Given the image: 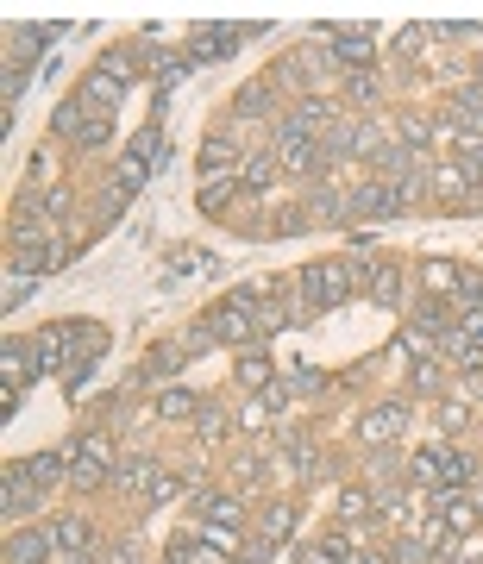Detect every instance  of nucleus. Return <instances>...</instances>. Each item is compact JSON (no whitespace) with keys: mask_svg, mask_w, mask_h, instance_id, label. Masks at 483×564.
<instances>
[{"mask_svg":"<svg viewBox=\"0 0 483 564\" xmlns=\"http://www.w3.org/2000/svg\"><path fill=\"white\" fill-rule=\"evenodd\" d=\"M364 282H371V264H345V257H320V264L302 270V295L314 308H345Z\"/></svg>","mask_w":483,"mask_h":564,"instance_id":"1","label":"nucleus"},{"mask_svg":"<svg viewBox=\"0 0 483 564\" xmlns=\"http://www.w3.org/2000/svg\"><path fill=\"white\" fill-rule=\"evenodd\" d=\"M132 88V63L126 57H107L101 69H88V82H82V107H95V113H107V107H120V94Z\"/></svg>","mask_w":483,"mask_h":564,"instance_id":"2","label":"nucleus"},{"mask_svg":"<svg viewBox=\"0 0 483 564\" xmlns=\"http://www.w3.org/2000/svg\"><path fill=\"white\" fill-rule=\"evenodd\" d=\"M396 207H408V201H402V188H389V182L371 176L364 188H352V195H345V220H389Z\"/></svg>","mask_w":483,"mask_h":564,"instance_id":"3","label":"nucleus"},{"mask_svg":"<svg viewBox=\"0 0 483 564\" xmlns=\"http://www.w3.org/2000/svg\"><path fill=\"white\" fill-rule=\"evenodd\" d=\"M276 132H295V138H333L339 132V107L333 101H302Z\"/></svg>","mask_w":483,"mask_h":564,"instance_id":"4","label":"nucleus"},{"mask_svg":"<svg viewBox=\"0 0 483 564\" xmlns=\"http://www.w3.org/2000/svg\"><path fill=\"white\" fill-rule=\"evenodd\" d=\"M251 32H239V26H195L189 32V63H214V57H226L233 44H245Z\"/></svg>","mask_w":483,"mask_h":564,"instance_id":"5","label":"nucleus"},{"mask_svg":"<svg viewBox=\"0 0 483 564\" xmlns=\"http://www.w3.org/2000/svg\"><path fill=\"white\" fill-rule=\"evenodd\" d=\"M32 508H38V483L19 464H7V470H0V514L19 521V514H32Z\"/></svg>","mask_w":483,"mask_h":564,"instance_id":"6","label":"nucleus"},{"mask_svg":"<svg viewBox=\"0 0 483 564\" xmlns=\"http://www.w3.org/2000/svg\"><path fill=\"white\" fill-rule=\"evenodd\" d=\"M276 163H283V170H295V176L327 170V163H320V145H314V138H295V132H276Z\"/></svg>","mask_w":483,"mask_h":564,"instance_id":"7","label":"nucleus"},{"mask_svg":"<svg viewBox=\"0 0 483 564\" xmlns=\"http://www.w3.org/2000/svg\"><path fill=\"white\" fill-rule=\"evenodd\" d=\"M402 427H408V408H402V402H383V408H371V414L358 420L364 445H389V439H396Z\"/></svg>","mask_w":483,"mask_h":564,"instance_id":"8","label":"nucleus"},{"mask_svg":"<svg viewBox=\"0 0 483 564\" xmlns=\"http://www.w3.org/2000/svg\"><path fill=\"white\" fill-rule=\"evenodd\" d=\"M57 552V539L44 533V527H19L13 539H7V564H44Z\"/></svg>","mask_w":483,"mask_h":564,"instance_id":"9","label":"nucleus"},{"mask_svg":"<svg viewBox=\"0 0 483 564\" xmlns=\"http://www.w3.org/2000/svg\"><path fill=\"white\" fill-rule=\"evenodd\" d=\"M239 170H245L239 145H233V138H226V132H214V138H207V145H201V176H239Z\"/></svg>","mask_w":483,"mask_h":564,"instance_id":"10","label":"nucleus"},{"mask_svg":"<svg viewBox=\"0 0 483 564\" xmlns=\"http://www.w3.org/2000/svg\"><path fill=\"white\" fill-rule=\"evenodd\" d=\"M44 270H57V245L51 239H19V251H13V276H44Z\"/></svg>","mask_w":483,"mask_h":564,"instance_id":"11","label":"nucleus"},{"mask_svg":"<svg viewBox=\"0 0 483 564\" xmlns=\"http://www.w3.org/2000/svg\"><path fill=\"white\" fill-rule=\"evenodd\" d=\"M364 289H371L377 308H402V264H371V282H364Z\"/></svg>","mask_w":483,"mask_h":564,"instance_id":"12","label":"nucleus"},{"mask_svg":"<svg viewBox=\"0 0 483 564\" xmlns=\"http://www.w3.org/2000/svg\"><path fill=\"white\" fill-rule=\"evenodd\" d=\"M471 188H477V176L465 170V163H440V176H433V195H440V201H465ZM471 201H477V195H471Z\"/></svg>","mask_w":483,"mask_h":564,"instance_id":"13","label":"nucleus"},{"mask_svg":"<svg viewBox=\"0 0 483 564\" xmlns=\"http://www.w3.org/2000/svg\"><path fill=\"white\" fill-rule=\"evenodd\" d=\"M0 370H7V383H13V376H19V383H32V376H38V351L7 339V345H0Z\"/></svg>","mask_w":483,"mask_h":564,"instance_id":"14","label":"nucleus"},{"mask_svg":"<svg viewBox=\"0 0 483 564\" xmlns=\"http://www.w3.org/2000/svg\"><path fill=\"white\" fill-rule=\"evenodd\" d=\"M151 470H157V458H113V489H138L145 496V483H151Z\"/></svg>","mask_w":483,"mask_h":564,"instance_id":"15","label":"nucleus"},{"mask_svg":"<svg viewBox=\"0 0 483 564\" xmlns=\"http://www.w3.org/2000/svg\"><path fill=\"white\" fill-rule=\"evenodd\" d=\"M69 464H88V470H107V477H113V445L101 433H88V439L69 445Z\"/></svg>","mask_w":483,"mask_h":564,"instance_id":"16","label":"nucleus"},{"mask_svg":"<svg viewBox=\"0 0 483 564\" xmlns=\"http://www.w3.org/2000/svg\"><path fill=\"white\" fill-rule=\"evenodd\" d=\"M276 170H283V163H276V151H258V157H245V170H239V188H251V195H264V188L276 182Z\"/></svg>","mask_w":483,"mask_h":564,"instance_id":"17","label":"nucleus"},{"mask_svg":"<svg viewBox=\"0 0 483 564\" xmlns=\"http://www.w3.org/2000/svg\"><path fill=\"white\" fill-rule=\"evenodd\" d=\"M483 521V502L477 496H458V489H446V527L452 533H465V527H477Z\"/></svg>","mask_w":483,"mask_h":564,"instance_id":"18","label":"nucleus"},{"mask_svg":"<svg viewBox=\"0 0 483 564\" xmlns=\"http://www.w3.org/2000/svg\"><path fill=\"white\" fill-rule=\"evenodd\" d=\"M51 539H57V552H88V521L63 514V521H51Z\"/></svg>","mask_w":483,"mask_h":564,"instance_id":"19","label":"nucleus"},{"mask_svg":"<svg viewBox=\"0 0 483 564\" xmlns=\"http://www.w3.org/2000/svg\"><path fill=\"white\" fill-rule=\"evenodd\" d=\"M270 370H276V364L264 358V351H245V358H239V383H245L251 395H264V389H270Z\"/></svg>","mask_w":483,"mask_h":564,"instance_id":"20","label":"nucleus"},{"mask_svg":"<svg viewBox=\"0 0 483 564\" xmlns=\"http://www.w3.org/2000/svg\"><path fill=\"white\" fill-rule=\"evenodd\" d=\"M19 470H26V477H32V483L44 489V483H57L63 470H69V458H63V452H38V458H26Z\"/></svg>","mask_w":483,"mask_h":564,"instance_id":"21","label":"nucleus"},{"mask_svg":"<svg viewBox=\"0 0 483 564\" xmlns=\"http://www.w3.org/2000/svg\"><path fill=\"white\" fill-rule=\"evenodd\" d=\"M176 496H182V477L157 464V470H151V483H145V502H151V508H164V502H176Z\"/></svg>","mask_w":483,"mask_h":564,"instance_id":"22","label":"nucleus"},{"mask_svg":"<svg viewBox=\"0 0 483 564\" xmlns=\"http://www.w3.org/2000/svg\"><path fill=\"white\" fill-rule=\"evenodd\" d=\"M107 138H113V113H95V107H88V120H82V132H76V145H82V151H101Z\"/></svg>","mask_w":483,"mask_h":564,"instance_id":"23","label":"nucleus"},{"mask_svg":"<svg viewBox=\"0 0 483 564\" xmlns=\"http://www.w3.org/2000/svg\"><path fill=\"white\" fill-rule=\"evenodd\" d=\"M233 188H239V176H207L201 182V214H220V207L233 201Z\"/></svg>","mask_w":483,"mask_h":564,"instance_id":"24","label":"nucleus"},{"mask_svg":"<svg viewBox=\"0 0 483 564\" xmlns=\"http://www.w3.org/2000/svg\"><path fill=\"white\" fill-rule=\"evenodd\" d=\"M477 113H483V82H471V88L452 94V126H471Z\"/></svg>","mask_w":483,"mask_h":564,"instance_id":"25","label":"nucleus"},{"mask_svg":"<svg viewBox=\"0 0 483 564\" xmlns=\"http://www.w3.org/2000/svg\"><path fill=\"white\" fill-rule=\"evenodd\" d=\"M157 414H164V420H189V414H201V402L189 389H164V395H157Z\"/></svg>","mask_w":483,"mask_h":564,"instance_id":"26","label":"nucleus"},{"mask_svg":"<svg viewBox=\"0 0 483 564\" xmlns=\"http://www.w3.org/2000/svg\"><path fill=\"white\" fill-rule=\"evenodd\" d=\"M201 514H207V521H220V527H239V521H245V514H239V496H207Z\"/></svg>","mask_w":483,"mask_h":564,"instance_id":"27","label":"nucleus"},{"mask_svg":"<svg viewBox=\"0 0 483 564\" xmlns=\"http://www.w3.org/2000/svg\"><path fill=\"white\" fill-rule=\"evenodd\" d=\"M289 533H295V508H270L264 514V546H283Z\"/></svg>","mask_w":483,"mask_h":564,"instance_id":"28","label":"nucleus"},{"mask_svg":"<svg viewBox=\"0 0 483 564\" xmlns=\"http://www.w3.org/2000/svg\"><path fill=\"white\" fill-rule=\"evenodd\" d=\"M182 358H189L182 345H157V351H151V364H145V376H151V383H157V376H176Z\"/></svg>","mask_w":483,"mask_h":564,"instance_id":"29","label":"nucleus"},{"mask_svg":"<svg viewBox=\"0 0 483 564\" xmlns=\"http://www.w3.org/2000/svg\"><path fill=\"white\" fill-rule=\"evenodd\" d=\"M26 82H32V63L13 51V63H7V82H0V88H7V107H19V94H26Z\"/></svg>","mask_w":483,"mask_h":564,"instance_id":"30","label":"nucleus"},{"mask_svg":"<svg viewBox=\"0 0 483 564\" xmlns=\"http://www.w3.org/2000/svg\"><path fill=\"white\" fill-rule=\"evenodd\" d=\"M440 483H446V489L471 483V458H458V452H440Z\"/></svg>","mask_w":483,"mask_h":564,"instance_id":"31","label":"nucleus"},{"mask_svg":"<svg viewBox=\"0 0 483 564\" xmlns=\"http://www.w3.org/2000/svg\"><path fill=\"white\" fill-rule=\"evenodd\" d=\"M308 214H320V220H345V195H339V188H320V195L308 201Z\"/></svg>","mask_w":483,"mask_h":564,"instance_id":"32","label":"nucleus"},{"mask_svg":"<svg viewBox=\"0 0 483 564\" xmlns=\"http://www.w3.org/2000/svg\"><path fill=\"white\" fill-rule=\"evenodd\" d=\"M201 546H214V552H239V527L207 521V527H201Z\"/></svg>","mask_w":483,"mask_h":564,"instance_id":"33","label":"nucleus"},{"mask_svg":"<svg viewBox=\"0 0 483 564\" xmlns=\"http://www.w3.org/2000/svg\"><path fill=\"white\" fill-rule=\"evenodd\" d=\"M427 138H433V120H421V113H402V145H408V151H421Z\"/></svg>","mask_w":483,"mask_h":564,"instance_id":"34","label":"nucleus"},{"mask_svg":"<svg viewBox=\"0 0 483 564\" xmlns=\"http://www.w3.org/2000/svg\"><path fill=\"white\" fill-rule=\"evenodd\" d=\"M38 220H44V214H38V201H32V195H19V201H13V232H19V239H32V226H38Z\"/></svg>","mask_w":483,"mask_h":564,"instance_id":"35","label":"nucleus"},{"mask_svg":"<svg viewBox=\"0 0 483 564\" xmlns=\"http://www.w3.org/2000/svg\"><path fill=\"white\" fill-rule=\"evenodd\" d=\"M427 282H433V289H452V295H458V282H465V270H452L446 257H433V264H427Z\"/></svg>","mask_w":483,"mask_h":564,"instance_id":"36","label":"nucleus"},{"mask_svg":"<svg viewBox=\"0 0 483 564\" xmlns=\"http://www.w3.org/2000/svg\"><path fill=\"white\" fill-rule=\"evenodd\" d=\"M201 552V533H182V539H170V546H164V564H189Z\"/></svg>","mask_w":483,"mask_h":564,"instance_id":"37","label":"nucleus"},{"mask_svg":"<svg viewBox=\"0 0 483 564\" xmlns=\"http://www.w3.org/2000/svg\"><path fill=\"white\" fill-rule=\"evenodd\" d=\"M170 270H176V276H201V270H207V251H195V245H182Z\"/></svg>","mask_w":483,"mask_h":564,"instance_id":"38","label":"nucleus"},{"mask_svg":"<svg viewBox=\"0 0 483 564\" xmlns=\"http://www.w3.org/2000/svg\"><path fill=\"white\" fill-rule=\"evenodd\" d=\"M176 345H182V351H195V358H201V351H214V333H207V320H201V326H189V333H182Z\"/></svg>","mask_w":483,"mask_h":564,"instance_id":"39","label":"nucleus"},{"mask_svg":"<svg viewBox=\"0 0 483 564\" xmlns=\"http://www.w3.org/2000/svg\"><path fill=\"white\" fill-rule=\"evenodd\" d=\"M364 508H371V496H364V489H345V496H339V514H345V521H364Z\"/></svg>","mask_w":483,"mask_h":564,"instance_id":"40","label":"nucleus"},{"mask_svg":"<svg viewBox=\"0 0 483 564\" xmlns=\"http://www.w3.org/2000/svg\"><path fill=\"white\" fill-rule=\"evenodd\" d=\"M396 564H427V546L421 539H396Z\"/></svg>","mask_w":483,"mask_h":564,"instance_id":"41","label":"nucleus"},{"mask_svg":"<svg viewBox=\"0 0 483 564\" xmlns=\"http://www.w3.org/2000/svg\"><path fill=\"white\" fill-rule=\"evenodd\" d=\"M371 94H377V76L371 69H352V101H371Z\"/></svg>","mask_w":483,"mask_h":564,"instance_id":"42","label":"nucleus"},{"mask_svg":"<svg viewBox=\"0 0 483 564\" xmlns=\"http://www.w3.org/2000/svg\"><path fill=\"white\" fill-rule=\"evenodd\" d=\"M32 295V282L26 276H7V314H19V301Z\"/></svg>","mask_w":483,"mask_h":564,"instance_id":"43","label":"nucleus"},{"mask_svg":"<svg viewBox=\"0 0 483 564\" xmlns=\"http://www.w3.org/2000/svg\"><path fill=\"white\" fill-rule=\"evenodd\" d=\"M258 107H264V88H258V82H251V88L239 94V113H245V120H258Z\"/></svg>","mask_w":483,"mask_h":564,"instance_id":"44","label":"nucleus"},{"mask_svg":"<svg viewBox=\"0 0 483 564\" xmlns=\"http://www.w3.org/2000/svg\"><path fill=\"white\" fill-rule=\"evenodd\" d=\"M289 389H302V395H308V389H320V376H314V370H289Z\"/></svg>","mask_w":483,"mask_h":564,"instance_id":"45","label":"nucleus"},{"mask_svg":"<svg viewBox=\"0 0 483 564\" xmlns=\"http://www.w3.org/2000/svg\"><path fill=\"white\" fill-rule=\"evenodd\" d=\"M302 564H339V558H333L327 546H308V552H302Z\"/></svg>","mask_w":483,"mask_h":564,"instance_id":"46","label":"nucleus"},{"mask_svg":"<svg viewBox=\"0 0 483 564\" xmlns=\"http://www.w3.org/2000/svg\"><path fill=\"white\" fill-rule=\"evenodd\" d=\"M345 564H396V558H383V552H352Z\"/></svg>","mask_w":483,"mask_h":564,"instance_id":"47","label":"nucleus"},{"mask_svg":"<svg viewBox=\"0 0 483 564\" xmlns=\"http://www.w3.org/2000/svg\"><path fill=\"white\" fill-rule=\"evenodd\" d=\"M57 564H95V558H88V552H63Z\"/></svg>","mask_w":483,"mask_h":564,"instance_id":"48","label":"nucleus"},{"mask_svg":"<svg viewBox=\"0 0 483 564\" xmlns=\"http://www.w3.org/2000/svg\"><path fill=\"white\" fill-rule=\"evenodd\" d=\"M477 76H483V63H477Z\"/></svg>","mask_w":483,"mask_h":564,"instance_id":"49","label":"nucleus"}]
</instances>
